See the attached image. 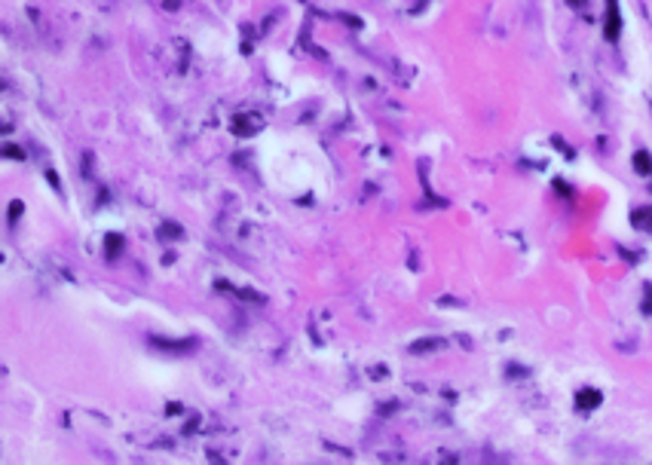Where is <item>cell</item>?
I'll list each match as a JSON object with an SVG mask.
<instances>
[{
  "instance_id": "52a82bcc",
  "label": "cell",
  "mask_w": 652,
  "mask_h": 465,
  "mask_svg": "<svg viewBox=\"0 0 652 465\" xmlns=\"http://www.w3.org/2000/svg\"><path fill=\"white\" fill-rule=\"evenodd\" d=\"M570 3H573V6H582V3H585V0H570Z\"/></svg>"
},
{
  "instance_id": "277c9868",
  "label": "cell",
  "mask_w": 652,
  "mask_h": 465,
  "mask_svg": "<svg viewBox=\"0 0 652 465\" xmlns=\"http://www.w3.org/2000/svg\"><path fill=\"white\" fill-rule=\"evenodd\" d=\"M634 168H637L640 175H652V156L646 153V150L634 153Z\"/></svg>"
},
{
  "instance_id": "6da1fadb",
  "label": "cell",
  "mask_w": 652,
  "mask_h": 465,
  "mask_svg": "<svg viewBox=\"0 0 652 465\" xmlns=\"http://www.w3.org/2000/svg\"><path fill=\"white\" fill-rule=\"evenodd\" d=\"M600 401H603V395H600L597 389H582V392L576 395V407H579V410H594Z\"/></svg>"
},
{
  "instance_id": "8992f818",
  "label": "cell",
  "mask_w": 652,
  "mask_h": 465,
  "mask_svg": "<svg viewBox=\"0 0 652 465\" xmlns=\"http://www.w3.org/2000/svg\"><path fill=\"white\" fill-rule=\"evenodd\" d=\"M117 245H120V236H110V239H107V254H110V257L117 254Z\"/></svg>"
},
{
  "instance_id": "3957f363",
  "label": "cell",
  "mask_w": 652,
  "mask_h": 465,
  "mask_svg": "<svg viewBox=\"0 0 652 465\" xmlns=\"http://www.w3.org/2000/svg\"><path fill=\"white\" fill-rule=\"evenodd\" d=\"M607 37H610V40H616V37H619V6H616V0H610V18H607Z\"/></svg>"
},
{
  "instance_id": "7a4b0ae2",
  "label": "cell",
  "mask_w": 652,
  "mask_h": 465,
  "mask_svg": "<svg viewBox=\"0 0 652 465\" xmlns=\"http://www.w3.org/2000/svg\"><path fill=\"white\" fill-rule=\"evenodd\" d=\"M631 221H634V227H637V230L652 233V208H637V211L631 214Z\"/></svg>"
},
{
  "instance_id": "5b68a950",
  "label": "cell",
  "mask_w": 652,
  "mask_h": 465,
  "mask_svg": "<svg viewBox=\"0 0 652 465\" xmlns=\"http://www.w3.org/2000/svg\"><path fill=\"white\" fill-rule=\"evenodd\" d=\"M441 346H444L441 340H423V343H413V346H410V352H416V355H420V352H429V349H441Z\"/></svg>"
}]
</instances>
